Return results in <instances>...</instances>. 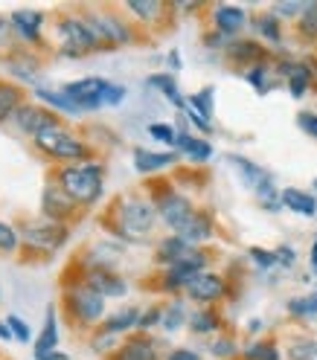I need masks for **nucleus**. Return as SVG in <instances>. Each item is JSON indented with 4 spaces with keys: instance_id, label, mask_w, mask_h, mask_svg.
Masks as SVG:
<instances>
[{
    "instance_id": "obj_1",
    "label": "nucleus",
    "mask_w": 317,
    "mask_h": 360,
    "mask_svg": "<svg viewBox=\"0 0 317 360\" xmlns=\"http://www.w3.org/2000/svg\"><path fill=\"white\" fill-rule=\"evenodd\" d=\"M56 184L70 195L79 207H90L102 198L105 189V172L99 163L87 160V163H70V166H61L56 172Z\"/></svg>"
},
{
    "instance_id": "obj_2",
    "label": "nucleus",
    "mask_w": 317,
    "mask_h": 360,
    "mask_svg": "<svg viewBox=\"0 0 317 360\" xmlns=\"http://www.w3.org/2000/svg\"><path fill=\"white\" fill-rule=\"evenodd\" d=\"M20 244L24 250L30 253H44V256H53L58 253L61 247L70 241V227L67 224H58V221H50V218H27L20 221Z\"/></svg>"
},
{
    "instance_id": "obj_3",
    "label": "nucleus",
    "mask_w": 317,
    "mask_h": 360,
    "mask_svg": "<svg viewBox=\"0 0 317 360\" xmlns=\"http://www.w3.org/2000/svg\"><path fill=\"white\" fill-rule=\"evenodd\" d=\"M35 148L41 154H47L50 160H64L67 166L70 163H87L90 160V146L85 140H79L76 134L67 125H53L47 131H41L35 137Z\"/></svg>"
},
{
    "instance_id": "obj_4",
    "label": "nucleus",
    "mask_w": 317,
    "mask_h": 360,
    "mask_svg": "<svg viewBox=\"0 0 317 360\" xmlns=\"http://www.w3.org/2000/svg\"><path fill=\"white\" fill-rule=\"evenodd\" d=\"M161 218L157 215V204L140 198V195H131L123 198L117 204V224H120V233L131 241H140L154 230V221Z\"/></svg>"
},
{
    "instance_id": "obj_5",
    "label": "nucleus",
    "mask_w": 317,
    "mask_h": 360,
    "mask_svg": "<svg viewBox=\"0 0 317 360\" xmlns=\"http://www.w3.org/2000/svg\"><path fill=\"white\" fill-rule=\"evenodd\" d=\"M56 38L61 44V56H67V58H79V56L99 50V44H97L94 32H90L87 20L79 15H61L56 20Z\"/></svg>"
},
{
    "instance_id": "obj_6",
    "label": "nucleus",
    "mask_w": 317,
    "mask_h": 360,
    "mask_svg": "<svg viewBox=\"0 0 317 360\" xmlns=\"http://www.w3.org/2000/svg\"><path fill=\"white\" fill-rule=\"evenodd\" d=\"M64 305L70 311V317L76 323H85V326H97L105 317V300L97 294V290H90L85 282L64 290Z\"/></svg>"
},
{
    "instance_id": "obj_7",
    "label": "nucleus",
    "mask_w": 317,
    "mask_h": 360,
    "mask_svg": "<svg viewBox=\"0 0 317 360\" xmlns=\"http://www.w3.org/2000/svg\"><path fill=\"white\" fill-rule=\"evenodd\" d=\"M82 18L87 20V27H90V32H94L99 47H114V44H128L131 41V30L123 24L117 15H111V12H87Z\"/></svg>"
},
{
    "instance_id": "obj_8",
    "label": "nucleus",
    "mask_w": 317,
    "mask_h": 360,
    "mask_svg": "<svg viewBox=\"0 0 317 360\" xmlns=\"http://www.w3.org/2000/svg\"><path fill=\"white\" fill-rule=\"evenodd\" d=\"M61 122V117L58 114H53L50 108H44L41 102H24L18 108V114H15V125H18V131H24L27 137H38L41 131H47V128H53V125H58Z\"/></svg>"
},
{
    "instance_id": "obj_9",
    "label": "nucleus",
    "mask_w": 317,
    "mask_h": 360,
    "mask_svg": "<svg viewBox=\"0 0 317 360\" xmlns=\"http://www.w3.org/2000/svg\"><path fill=\"white\" fill-rule=\"evenodd\" d=\"M76 212H79V204L58 184H47L41 189V215L44 218L67 224L70 218H76Z\"/></svg>"
},
{
    "instance_id": "obj_10",
    "label": "nucleus",
    "mask_w": 317,
    "mask_h": 360,
    "mask_svg": "<svg viewBox=\"0 0 317 360\" xmlns=\"http://www.w3.org/2000/svg\"><path fill=\"white\" fill-rule=\"evenodd\" d=\"M105 87H108V79L87 76V79H76V82H70V84H64L61 90L82 108V114H87V110H99V108H102Z\"/></svg>"
},
{
    "instance_id": "obj_11",
    "label": "nucleus",
    "mask_w": 317,
    "mask_h": 360,
    "mask_svg": "<svg viewBox=\"0 0 317 360\" xmlns=\"http://www.w3.org/2000/svg\"><path fill=\"white\" fill-rule=\"evenodd\" d=\"M157 215H161V221L166 224L172 233H178V230L195 215V207H192V200H189L187 195L166 192V195L157 198Z\"/></svg>"
},
{
    "instance_id": "obj_12",
    "label": "nucleus",
    "mask_w": 317,
    "mask_h": 360,
    "mask_svg": "<svg viewBox=\"0 0 317 360\" xmlns=\"http://www.w3.org/2000/svg\"><path fill=\"white\" fill-rule=\"evenodd\" d=\"M44 20H47V15H44L41 9H15L9 15V24H12L15 38L20 44H27V47L41 44V38H44Z\"/></svg>"
},
{
    "instance_id": "obj_13",
    "label": "nucleus",
    "mask_w": 317,
    "mask_h": 360,
    "mask_svg": "<svg viewBox=\"0 0 317 360\" xmlns=\"http://www.w3.org/2000/svg\"><path fill=\"white\" fill-rule=\"evenodd\" d=\"M184 290L192 302L207 305V302H218L224 294H228V282H224L218 274H207V270H204V274H198Z\"/></svg>"
},
{
    "instance_id": "obj_14",
    "label": "nucleus",
    "mask_w": 317,
    "mask_h": 360,
    "mask_svg": "<svg viewBox=\"0 0 317 360\" xmlns=\"http://www.w3.org/2000/svg\"><path fill=\"white\" fill-rule=\"evenodd\" d=\"M85 285L90 290H97L102 300H120L128 294V285L123 276H117L114 270H87L85 274Z\"/></svg>"
},
{
    "instance_id": "obj_15",
    "label": "nucleus",
    "mask_w": 317,
    "mask_h": 360,
    "mask_svg": "<svg viewBox=\"0 0 317 360\" xmlns=\"http://www.w3.org/2000/svg\"><path fill=\"white\" fill-rule=\"evenodd\" d=\"M228 163L233 166V172L242 177V184L247 186V189H254V195H259L262 189H268L274 180H271V174L262 169V166H256V163H251L247 157H239V154H230L228 157Z\"/></svg>"
},
{
    "instance_id": "obj_16",
    "label": "nucleus",
    "mask_w": 317,
    "mask_h": 360,
    "mask_svg": "<svg viewBox=\"0 0 317 360\" xmlns=\"http://www.w3.org/2000/svg\"><path fill=\"white\" fill-rule=\"evenodd\" d=\"M4 67H6L12 76H18V79H24V82H30V84L38 87L41 61H38L32 53H27V50H12V53L4 58Z\"/></svg>"
},
{
    "instance_id": "obj_17",
    "label": "nucleus",
    "mask_w": 317,
    "mask_h": 360,
    "mask_svg": "<svg viewBox=\"0 0 317 360\" xmlns=\"http://www.w3.org/2000/svg\"><path fill=\"white\" fill-rule=\"evenodd\" d=\"M32 96L44 105V108H50L53 114H67V117H79L82 114V108L64 94V90H53V87H35L32 90Z\"/></svg>"
},
{
    "instance_id": "obj_18",
    "label": "nucleus",
    "mask_w": 317,
    "mask_h": 360,
    "mask_svg": "<svg viewBox=\"0 0 317 360\" xmlns=\"http://www.w3.org/2000/svg\"><path fill=\"white\" fill-rule=\"evenodd\" d=\"M175 236H178V238H184L189 247H198L201 241H210V238H213V218H210L207 212L195 210V215H192Z\"/></svg>"
},
{
    "instance_id": "obj_19",
    "label": "nucleus",
    "mask_w": 317,
    "mask_h": 360,
    "mask_svg": "<svg viewBox=\"0 0 317 360\" xmlns=\"http://www.w3.org/2000/svg\"><path fill=\"white\" fill-rule=\"evenodd\" d=\"M178 154L172 151H149V148H134V169L140 174H154V172H163L169 166H175Z\"/></svg>"
},
{
    "instance_id": "obj_20",
    "label": "nucleus",
    "mask_w": 317,
    "mask_h": 360,
    "mask_svg": "<svg viewBox=\"0 0 317 360\" xmlns=\"http://www.w3.org/2000/svg\"><path fill=\"white\" fill-rule=\"evenodd\" d=\"M213 24L218 35H236L247 24V12L242 6H216L213 9Z\"/></svg>"
},
{
    "instance_id": "obj_21",
    "label": "nucleus",
    "mask_w": 317,
    "mask_h": 360,
    "mask_svg": "<svg viewBox=\"0 0 317 360\" xmlns=\"http://www.w3.org/2000/svg\"><path fill=\"white\" fill-rule=\"evenodd\" d=\"M20 105H24V87L15 84V82L0 79V125L15 120Z\"/></svg>"
},
{
    "instance_id": "obj_22",
    "label": "nucleus",
    "mask_w": 317,
    "mask_h": 360,
    "mask_svg": "<svg viewBox=\"0 0 317 360\" xmlns=\"http://www.w3.org/2000/svg\"><path fill=\"white\" fill-rule=\"evenodd\" d=\"M280 195H282V207H285L288 212H297V215H306V218H314V215H317V200H314L311 192L288 186V189H282Z\"/></svg>"
},
{
    "instance_id": "obj_23",
    "label": "nucleus",
    "mask_w": 317,
    "mask_h": 360,
    "mask_svg": "<svg viewBox=\"0 0 317 360\" xmlns=\"http://www.w3.org/2000/svg\"><path fill=\"white\" fill-rule=\"evenodd\" d=\"M114 360H161V357H157V349L149 337H131L117 349Z\"/></svg>"
},
{
    "instance_id": "obj_24",
    "label": "nucleus",
    "mask_w": 317,
    "mask_h": 360,
    "mask_svg": "<svg viewBox=\"0 0 317 360\" xmlns=\"http://www.w3.org/2000/svg\"><path fill=\"white\" fill-rule=\"evenodd\" d=\"M32 346H35V354L56 352V346H58V317H56V305H50L47 314H44V328H41L38 340H35Z\"/></svg>"
},
{
    "instance_id": "obj_25",
    "label": "nucleus",
    "mask_w": 317,
    "mask_h": 360,
    "mask_svg": "<svg viewBox=\"0 0 317 360\" xmlns=\"http://www.w3.org/2000/svg\"><path fill=\"white\" fill-rule=\"evenodd\" d=\"M184 157H189V160L195 163H207L213 157V146L207 140L201 137H192V134H178V146H175Z\"/></svg>"
},
{
    "instance_id": "obj_26",
    "label": "nucleus",
    "mask_w": 317,
    "mask_h": 360,
    "mask_svg": "<svg viewBox=\"0 0 317 360\" xmlns=\"http://www.w3.org/2000/svg\"><path fill=\"white\" fill-rule=\"evenodd\" d=\"M137 323H140V311H137V308H123V311H117V314H111V317L99 326V331L120 337V334H125L128 328H137Z\"/></svg>"
},
{
    "instance_id": "obj_27",
    "label": "nucleus",
    "mask_w": 317,
    "mask_h": 360,
    "mask_svg": "<svg viewBox=\"0 0 317 360\" xmlns=\"http://www.w3.org/2000/svg\"><path fill=\"white\" fill-rule=\"evenodd\" d=\"M282 73H285V82H288L291 96H294V99H303L306 90H309V84H311V70H309L306 64H285Z\"/></svg>"
},
{
    "instance_id": "obj_28",
    "label": "nucleus",
    "mask_w": 317,
    "mask_h": 360,
    "mask_svg": "<svg viewBox=\"0 0 317 360\" xmlns=\"http://www.w3.org/2000/svg\"><path fill=\"white\" fill-rule=\"evenodd\" d=\"M149 84L161 90V94H163L175 108H180V110L187 108V96L180 94V87H178V82H175L172 73H154V76H149Z\"/></svg>"
},
{
    "instance_id": "obj_29",
    "label": "nucleus",
    "mask_w": 317,
    "mask_h": 360,
    "mask_svg": "<svg viewBox=\"0 0 317 360\" xmlns=\"http://www.w3.org/2000/svg\"><path fill=\"white\" fill-rule=\"evenodd\" d=\"M228 56L233 58V61H239V64H259L262 61V47L256 41H233L230 44V50H228Z\"/></svg>"
},
{
    "instance_id": "obj_30",
    "label": "nucleus",
    "mask_w": 317,
    "mask_h": 360,
    "mask_svg": "<svg viewBox=\"0 0 317 360\" xmlns=\"http://www.w3.org/2000/svg\"><path fill=\"white\" fill-rule=\"evenodd\" d=\"M218 326H221V320L213 308H198L189 314V328L195 334H213V331H218Z\"/></svg>"
},
{
    "instance_id": "obj_31",
    "label": "nucleus",
    "mask_w": 317,
    "mask_h": 360,
    "mask_svg": "<svg viewBox=\"0 0 317 360\" xmlns=\"http://www.w3.org/2000/svg\"><path fill=\"white\" fill-rule=\"evenodd\" d=\"M187 320H189V314H187V305L180 302V300H175V302L163 305V314H161V328H166V331H178V328L184 326Z\"/></svg>"
},
{
    "instance_id": "obj_32",
    "label": "nucleus",
    "mask_w": 317,
    "mask_h": 360,
    "mask_svg": "<svg viewBox=\"0 0 317 360\" xmlns=\"http://www.w3.org/2000/svg\"><path fill=\"white\" fill-rule=\"evenodd\" d=\"M125 6H128V12H134L140 20H157L163 15V4L161 0H125Z\"/></svg>"
},
{
    "instance_id": "obj_33",
    "label": "nucleus",
    "mask_w": 317,
    "mask_h": 360,
    "mask_svg": "<svg viewBox=\"0 0 317 360\" xmlns=\"http://www.w3.org/2000/svg\"><path fill=\"white\" fill-rule=\"evenodd\" d=\"M288 360H317V340L314 337H294L288 343Z\"/></svg>"
},
{
    "instance_id": "obj_34",
    "label": "nucleus",
    "mask_w": 317,
    "mask_h": 360,
    "mask_svg": "<svg viewBox=\"0 0 317 360\" xmlns=\"http://www.w3.org/2000/svg\"><path fill=\"white\" fill-rule=\"evenodd\" d=\"M254 24H256V32L268 41V44H280L282 41V27H280V18H274V15H259L256 20H254Z\"/></svg>"
},
{
    "instance_id": "obj_35",
    "label": "nucleus",
    "mask_w": 317,
    "mask_h": 360,
    "mask_svg": "<svg viewBox=\"0 0 317 360\" xmlns=\"http://www.w3.org/2000/svg\"><path fill=\"white\" fill-rule=\"evenodd\" d=\"M244 79L251 82L254 87H256V94H268L271 87H274V82H271V67L265 64V61H259V64H254V67H247V73H244Z\"/></svg>"
},
{
    "instance_id": "obj_36",
    "label": "nucleus",
    "mask_w": 317,
    "mask_h": 360,
    "mask_svg": "<svg viewBox=\"0 0 317 360\" xmlns=\"http://www.w3.org/2000/svg\"><path fill=\"white\" fill-rule=\"evenodd\" d=\"M288 314H291V317H300V320L317 317V294H306V297L288 300Z\"/></svg>"
},
{
    "instance_id": "obj_37",
    "label": "nucleus",
    "mask_w": 317,
    "mask_h": 360,
    "mask_svg": "<svg viewBox=\"0 0 317 360\" xmlns=\"http://www.w3.org/2000/svg\"><path fill=\"white\" fill-rule=\"evenodd\" d=\"M244 360H280V349L271 340H256L244 349Z\"/></svg>"
},
{
    "instance_id": "obj_38",
    "label": "nucleus",
    "mask_w": 317,
    "mask_h": 360,
    "mask_svg": "<svg viewBox=\"0 0 317 360\" xmlns=\"http://www.w3.org/2000/svg\"><path fill=\"white\" fill-rule=\"evenodd\" d=\"M20 247V233L9 221H0V253H15Z\"/></svg>"
},
{
    "instance_id": "obj_39",
    "label": "nucleus",
    "mask_w": 317,
    "mask_h": 360,
    "mask_svg": "<svg viewBox=\"0 0 317 360\" xmlns=\"http://www.w3.org/2000/svg\"><path fill=\"white\" fill-rule=\"evenodd\" d=\"M187 102H189L195 110H201L204 117H210V120H213V87H204V90H198V94H192Z\"/></svg>"
},
{
    "instance_id": "obj_40",
    "label": "nucleus",
    "mask_w": 317,
    "mask_h": 360,
    "mask_svg": "<svg viewBox=\"0 0 317 360\" xmlns=\"http://www.w3.org/2000/svg\"><path fill=\"white\" fill-rule=\"evenodd\" d=\"M6 323H9V328H12V334H15L18 343H35V340H32V328H30L27 320H20L18 314H9Z\"/></svg>"
},
{
    "instance_id": "obj_41",
    "label": "nucleus",
    "mask_w": 317,
    "mask_h": 360,
    "mask_svg": "<svg viewBox=\"0 0 317 360\" xmlns=\"http://www.w3.org/2000/svg\"><path fill=\"white\" fill-rule=\"evenodd\" d=\"M149 134H151L154 140H161V143H166V146H172V148H175V146H178V134H180V131H175V128H172V125H166V122H151V125H149Z\"/></svg>"
},
{
    "instance_id": "obj_42",
    "label": "nucleus",
    "mask_w": 317,
    "mask_h": 360,
    "mask_svg": "<svg viewBox=\"0 0 317 360\" xmlns=\"http://www.w3.org/2000/svg\"><path fill=\"white\" fill-rule=\"evenodd\" d=\"M300 30H303V35L317 38V4H309L306 12L300 15Z\"/></svg>"
},
{
    "instance_id": "obj_43",
    "label": "nucleus",
    "mask_w": 317,
    "mask_h": 360,
    "mask_svg": "<svg viewBox=\"0 0 317 360\" xmlns=\"http://www.w3.org/2000/svg\"><path fill=\"white\" fill-rule=\"evenodd\" d=\"M125 99V87L123 84H114V82H108L105 87V94H102V108H114Z\"/></svg>"
},
{
    "instance_id": "obj_44",
    "label": "nucleus",
    "mask_w": 317,
    "mask_h": 360,
    "mask_svg": "<svg viewBox=\"0 0 317 360\" xmlns=\"http://www.w3.org/2000/svg\"><path fill=\"white\" fill-rule=\"evenodd\" d=\"M309 4H300V0H291V4H277L274 9H271V15L274 18H294V15H303Z\"/></svg>"
},
{
    "instance_id": "obj_45",
    "label": "nucleus",
    "mask_w": 317,
    "mask_h": 360,
    "mask_svg": "<svg viewBox=\"0 0 317 360\" xmlns=\"http://www.w3.org/2000/svg\"><path fill=\"white\" fill-rule=\"evenodd\" d=\"M161 314H163V308H157V305H151L149 311H140L137 331H149L151 326H161Z\"/></svg>"
},
{
    "instance_id": "obj_46",
    "label": "nucleus",
    "mask_w": 317,
    "mask_h": 360,
    "mask_svg": "<svg viewBox=\"0 0 317 360\" xmlns=\"http://www.w3.org/2000/svg\"><path fill=\"white\" fill-rule=\"evenodd\" d=\"M251 259L259 264V267H277L280 262H277V253L274 250H262V247H251Z\"/></svg>"
},
{
    "instance_id": "obj_47",
    "label": "nucleus",
    "mask_w": 317,
    "mask_h": 360,
    "mask_svg": "<svg viewBox=\"0 0 317 360\" xmlns=\"http://www.w3.org/2000/svg\"><path fill=\"white\" fill-rule=\"evenodd\" d=\"M184 114H187V117H189V122H192V125H198L204 134H210V131H213V122H210V117H204L201 110H195L189 102H187V108H184Z\"/></svg>"
},
{
    "instance_id": "obj_48",
    "label": "nucleus",
    "mask_w": 317,
    "mask_h": 360,
    "mask_svg": "<svg viewBox=\"0 0 317 360\" xmlns=\"http://www.w3.org/2000/svg\"><path fill=\"white\" fill-rule=\"evenodd\" d=\"M90 346H94V352H108V349H114V346H117V337H114V334H105V331L97 328V334H94V340H90Z\"/></svg>"
},
{
    "instance_id": "obj_49",
    "label": "nucleus",
    "mask_w": 317,
    "mask_h": 360,
    "mask_svg": "<svg viewBox=\"0 0 317 360\" xmlns=\"http://www.w3.org/2000/svg\"><path fill=\"white\" fill-rule=\"evenodd\" d=\"M239 349H236V343L230 340V337H218V340L213 343V354L216 357H233Z\"/></svg>"
},
{
    "instance_id": "obj_50",
    "label": "nucleus",
    "mask_w": 317,
    "mask_h": 360,
    "mask_svg": "<svg viewBox=\"0 0 317 360\" xmlns=\"http://www.w3.org/2000/svg\"><path fill=\"white\" fill-rule=\"evenodd\" d=\"M297 125L309 134V137L317 140V114H311V110H303V114H297Z\"/></svg>"
},
{
    "instance_id": "obj_51",
    "label": "nucleus",
    "mask_w": 317,
    "mask_h": 360,
    "mask_svg": "<svg viewBox=\"0 0 317 360\" xmlns=\"http://www.w3.org/2000/svg\"><path fill=\"white\" fill-rule=\"evenodd\" d=\"M277 262L282 264V267H291L294 264V259H297V253H294V247H288V244H282V247H277Z\"/></svg>"
},
{
    "instance_id": "obj_52",
    "label": "nucleus",
    "mask_w": 317,
    "mask_h": 360,
    "mask_svg": "<svg viewBox=\"0 0 317 360\" xmlns=\"http://www.w3.org/2000/svg\"><path fill=\"white\" fill-rule=\"evenodd\" d=\"M166 360H201V354L192 349H172Z\"/></svg>"
},
{
    "instance_id": "obj_53",
    "label": "nucleus",
    "mask_w": 317,
    "mask_h": 360,
    "mask_svg": "<svg viewBox=\"0 0 317 360\" xmlns=\"http://www.w3.org/2000/svg\"><path fill=\"white\" fill-rule=\"evenodd\" d=\"M35 360H73L70 354H67V352H47V354H35Z\"/></svg>"
},
{
    "instance_id": "obj_54",
    "label": "nucleus",
    "mask_w": 317,
    "mask_h": 360,
    "mask_svg": "<svg viewBox=\"0 0 317 360\" xmlns=\"http://www.w3.org/2000/svg\"><path fill=\"white\" fill-rule=\"evenodd\" d=\"M0 340H15V334H12V328H9L6 320H0Z\"/></svg>"
},
{
    "instance_id": "obj_55",
    "label": "nucleus",
    "mask_w": 317,
    "mask_h": 360,
    "mask_svg": "<svg viewBox=\"0 0 317 360\" xmlns=\"http://www.w3.org/2000/svg\"><path fill=\"white\" fill-rule=\"evenodd\" d=\"M169 64H172V67H180V58H178V53H172V56H169Z\"/></svg>"
},
{
    "instance_id": "obj_56",
    "label": "nucleus",
    "mask_w": 317,
    "mask_h": 360,
    "mask_svg": "<svg viewBox=\"0 0 317 360\" xmlns=\"http://www.w3.org/2000/svg\"><path fill=\"white\" fill-rule=\"evenodd\" d=\"M311 264L317 267V241H314V247H311Z\"/></svg>"
},
{
    "instance_id": "obj_57",
    "label": "nucleus",
    "mask_w": 317,
    "mask_h": 360,
    "mask_svg": "<svg viewBox=\"0 0 317 360\" xmlns=\"http://www.w3.org/2000/svg\"><path fill=\"white\" fill-rule=\"evenodd\" d=\"M0 302H4V288H0Z\"/></svg>"
},
{
    "instance_id": "obj_58",
    "label": "nucleus",
    "mask_w": 317,
    "mask_h": 360,
    "mask_svg": "<svg viewBox=\"0 0 317 360\" xmlns=\"http://www.w3.org/2000/svg\"><path fill=\"white\" fill-rule=\"evenodd\" d=\"M311 186H314V189H317V177H314V180H311Z\"/></svg>"
},
{
    "instance_id": "obj_59",
    "label": "nucleus",
    "mask_w": 317,
    "mask_h": 360,
    "mask_svg": "<svg viewBox=\"0 0 317 360\" xmlns=\"http://www.w3.org/2000/svg\"><path fill=\"white\" fill-rule=\"evenodd\" d=\"M314 270H317V267H314Z\"/></svg>"
}]
</instances>
